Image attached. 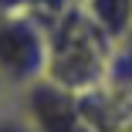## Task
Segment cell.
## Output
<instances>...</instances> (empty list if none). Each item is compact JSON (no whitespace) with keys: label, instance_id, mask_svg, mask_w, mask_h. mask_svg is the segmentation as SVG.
Listing matches in <instances>:
<instances>
[{"label":"cell","instance_id":"277c9868","mask_svg":"<svg viewBox=\"0 0 132 132\" xmlns=\"http://www.w3.org/2000/svg\"><path fill=\"white\" fill-rule=\"evenodd\" d=\"M78 4L112 44L132 37V0H78Z\"/></svg>","mask_w":132,"mask_h":132},{"label":"cell","instance_id":"7a4b0ae2","mask_svg":"<svg viewBox=\"0 0 132 132\" xmlns=\"http://www.w3.org/2000/svg\"><path fill=\"white\" fill-rule=\"evenodd\" d=\"M47 20L51 17L34 10H0V78L10 92L44 75Z\"/></svg>","mask_w":132,"mask_h":132},{"label":"cell","instance_id":"5b68a950","mask_svg":"<svg viewBox=\"0 0 132 132\" xmlns=\"http://www.w3.org/2000/svg\"><path fill=\"white\" fill-rule=\"evenodd\" d=\"M68 0H0V10H34L44 17H54Z\"/></svg>","mask_w":132,"mask_h":132},{"label":"cell","instance_id":"8992f818","mask_svg":"<svg viewBox=\"0 0 132 132\" xmlns=\"http://www.w3.org/2000/svg\"><path fill=\"white\" fill-rule=\"evenodd\" d=\"M0 132H31L27 125H24L17 105H14V95H10V102L4 105V109H0Z\"/></svg>","mask_w":132,"mask_h":132},{"label":"cell","instance_id":"3957f363","mask_svg":"<svg viewBox=\"0 0 132 132\" xmlns=\"http://www.w3.org/2000/svg\"><path fill=\"white\" fill-rule=\"evenodd\" d=\"M14 105L31 132H85L78 112V92L51 81L47 75L14 92Z\"/></svg>","mask_w":132,"mask_h":132},{"label":"cell","instance_id":"6da1fadb","mask_svg":"<svg viewBox=\"0 0 132 132\" xmlns=\"http://www.w3.org/2000/svg\"><path fill=\"white\" fill-rule=\"evenodd\" d=\"M112 41L98 31V24L81 10L78 0L68 4L47 20V64L44 75L71 92L98 85L112 58Z\"/></svg>","mask_w":132,"mask_h":132},{"label":"cell","instance_id":"52a82bcc","mask_svg":"<svg viewBox=\"0 0 132 132\" xmlns=\"http://www.w3.org/2000/svg\"><path fill=\"white\" fill-rule=\"evenodd\" d=\"M10 95H14V92L7 88V81H4V78H0V109H4V105L10 102Z\"/></svg>","mask_w":132,"mask_h":132}]
</instances>
